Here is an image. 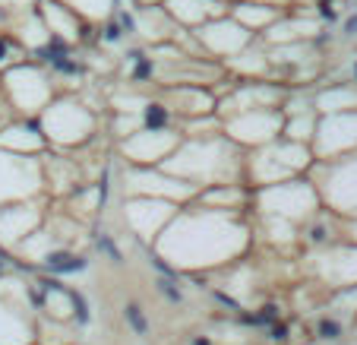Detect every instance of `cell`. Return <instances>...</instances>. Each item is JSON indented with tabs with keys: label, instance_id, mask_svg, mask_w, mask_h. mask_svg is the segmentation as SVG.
I'll use <instances>...</instances> for the list:
<instances>
[{
	"label": "cell",
	"instance_id": "9c48e42d",
	"mask_svg": "<svg viewBox=\"0 0 357 345\" xmlns=\"http://www.w3.org/2000/svg\"><path fill=\"white\" fill-rule=\"evenodd\" d=\"M171 7H168V13L174 16V20H181V22H187V26H206V22L212 20V16H222L225 13V7L222 3H215V0H168Z\"/></svg>",
	"mask_w": 357,
	"mask_h": 345
},
{
	"label": "cell",
	"instance_id": "6da1fadb",
	"mask_svg": "<svg viewBox=\"0 0 357 345\" xmlns=\"http://www.w3.org/2000/svg\"><path fill=\"white\" fill-rule=\"evenodd\" d=\"M247 247L250 228L241 219L231 216L228 210L202 206V210L177 212L149 254L168 263L177 276L181 272L196 276L199 270H215L237 260L241 254H247Z\"/></svg>",
	"mask_w": 357,
	"mask_h": 345
},
{
	"label": "cell",
	"instance_id": "7c38bea8",
	"mask_svg": "<svg viewBox=\"0 0 357 345\" xmlns=\"http://www.w3.org/2000/svg\"><path fill=\"white\" fill-rule=\"evenodd\" d=\"M317 336L323 339V342H338V339H342V323H338V320H329V317H326L323 323H319Z\"/></svg>",
	"mask_w": 357,
	"mask_h": 345
},
{
	"label": "cell",
	"instance_id": "8992f818",
	"mask_svg": "<svg viewBox=\"0 0 357 345\" xmlns=\"http://www.w3.org/2000/svg\"><path fill=\"white\" fill-rule=\"evenodd\" d=\"M177 216V210L171 203H162V200H152V196H136L130 203H123V219L133 228L136 237L155 244L158 235L171 225V219Z\"/></svg>",
	"mask_w": 357,
	"mask_h": 345
},
{
	"label": "cell",
	"instance_id": "277c9868",
	"mask_svg": "<svg viewBox=\"0 0 357 345\" xmlns=\"http://www.w3.org/2000/svg\"><path fill=\"white\" fill-rule=\"evenodd\" d=\"M95 130V117L89 108H82L73 98H63L57 105H47L45 111V133L51 140L73 146V142H86Z\"/></svg>",
	"mask_w": 357,
	"mask_h": 345
},
{
	"label": "cell",
	"instance_id": "ba28073f",
	"mask_svg": "<svg viewBox=\"0 0 357 345\" xmlns=\"http://www.w3.org/2000/svg\"><path fill=\"white\" fill-rule=\"evenodd\" d=\"M319 272L326 282H332L335 288H351L357 282V247L344 244V247H329L319 257Z\"/></svg>",
	"mask_w": 357,
	"mask_h": 345
},
{
	"label": "cell",
	"instance_id": "8fae6325",
	"mask_svg": "<svg viewBox=\"0 0 357 345\" xmlns=\"http://www.w3.org/2000/svg\"><path fill=\"white\" fill-rule=\"evenodd\" d=\"M123 320L130 323V330H133L136 336H146V332H149L146 314H142V307H139V304H127V307H123Z\"/></svg>",
	"mask_w": 357,
	"mask_h": 345
},
{
	"label": "cell",
	"instance_id": "5bb4252c",
	"mask_svg": "<svg viewBox=\"0 0 357 345\" xmlns=\"http://www.w3.org/2000/svg\"><path fill=\"white\" fill-rule=\"evenodd\" d=\"M344 32H348V35H357V16H351V20L344 22Z\"/></svg>",
	"mask_w": 357,
	"mask_h": 345
},
{
	"label": "cell",
	"instance_id": "3957f363",
	"mask_svg": "<svg viewBox=\"0 0 357 345\" xmlns=\"http://www.w3.org/2000/svg\"><path fill=\"white\" fill-rule=\"evenodd\" d=\"M253 200L263 206L266 216L297 222V219H307L317 210L319 190L310 187L307 181H282V184H272V187H259L253 193Z\"/></svg>",
	"mask_w": 357,
	"mask_h": 345
},
{
	"label": "cell",
	"instance_id": "52a82bcc",
	"mask_svg": "<svg viewBox=\"0 0 357 345\" xmlns=\"http://www.w3.org/2000/svg\"><path fill=\"white\" fill-rule=\"evenodd\" d=\"M177 146L181 140L171 130H139V133H130V140L123 142V156H130L133 165H165Z\"/></svg>",
	"mask_w": 357,
	"mask_h": 345
},
{
	"label": "cell",
	"instance_id": "7a4b0ae2",
	"mask_svg": "<svg viewBox=\"0 0 357 345\" xmlns=\"http://www.w3.org/2000/svg\"><path fill=\"white\" fill-rule=\"evenodd\" d=\"M307 165H310V149L303 142H291L278 136L275 142L257 152V159L250 162V175L259 181V187H272V184H282L291 175L303 171Z\"/></svg>",
	"mask_w": 357,
	"mask_h": 345
},
{
	"label": "cell",
	"instance_id": "5b68a950",
	"mask_svg": "<svg viewBox=\"0 0 357 345\" xmlns=\"http://www.w3.org/2000/svg\"><path fill=\"white\" fill-rule=\"evenodd\" d=\"M319 196L342 216L357 219V159H335L326 165V181L319 184Z\"/></svg>",
	"mask_w": 357,
	"mask_h": 345
},
{
	"label": "cell",
	"instance_id": "30bf717a",
	"mask_svg": "<svg viewBox=\"0 0 357 345\" xmlns=\"http://www.w3.org/2000/svg\"><path fill=\"white\" fill-rule=\"evenodd\" d=\"M168 121H171V111L158 102H149L142 108V130H168Z\"/></svg>",
	"mask_w": 357,
	"mask_h": 345
},
{
	"label": "cell",
	"instance_id": "4fadbf2b",
	"mask_svg": "<svg viewBox=\"0 0 357 345\" xmlns=\"http://www.w3.org/2000/svg\"><path fill=\"white\" fill-rule=\"evenodd\" d=\"M155 288L162 291L171 304H181V301H183V295H181V288H177L174 279H155Z\"/></svg>",
	"mask_w": 357,
	"mask_h": 345
}]
</instances>
